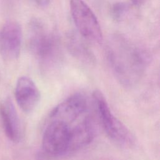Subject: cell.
I'll return each instance as SVG.
<instances>
[{"instance_id":"obj_1","label":"cell","mask_w":160,"mask_h":160,"mask_svg":"<svg viewBox=\"0 0 160 160\" xmlns=\"http://www.w3.org/2000/svg\"><path fill=\"white\" fill-rule=\"evenodd\" d=\"M110 42L108 59L116 76L124 86L136 84L150 62V54L123 38L116 37Z\"/></svg>"},{"instance_id":"obj_2","label":"cell","mask_w":160,"mask_h":160,"mask_svg":"<svg viewBox=\"0 0 160 160\" xmlns=\"http://www.w3.org/2000/svg\"><path fill=\"white\" fill-rule=\"evenodd\" d=\"M28 42L31 51L43 65L51 66L60 59L61 49L58 37L38 19L29 22Z\"/></svg>"},{"instance_id":"obj_3","label":"cell","mask_w":160,"mask_h":160,"mask_svg":"<svg viewBox=\"0 0 160 160\" xmlns=\"http://www.w3.org/2000/svg\"><path fill=\"white\" fill-rule=\"evenodd\" d=\"M92 98L100 122L108 136L116 142L129 144L132 137L128 128L112 113L103 94L99 90L93 92Z\"/></svg>"},{"instance_id":"obj_4","label":"cell","mask_w":160,"mask_h":160,"mask_svg":"<svg viewBox=\"0 0 160 160\" xmlns=\"http://www.w3.org/2000/svg\"><path fill=\"white\" fill-rule=\"evenodd\" d=\"M70 9L79 33L94 42H101L102 33L98 19L83 0H70Z\"/></svg>"},{"instance_id":"obj_5","label":"cell","mask_w":160,"mask_h":160,"mask_svg":"<svg viewBox=\"0 0 160 160\" xmlns=\"http://www.w3.org/2000/svg\"><path fill=\"white\" fill-rule=\"evenodd\" d=\"M70 127L59 121H52L46 127L42 139V148L51 156H61L68 152Z\"/></svg>"},{"instance_id":"obj_6","label":"cell","mask_w":160,"mask_h":160,"mask_svg":"<svg viewBox=\"0 0 160 160\" xmlns=\"http://www.w3.org/2000/svg\"><path fill=\"white\" fill-rule=\"evenodd\" d=\"M22 33L15 21H6L0 29V54L7 61L16 59L20 54Z\"/></svg>"},{"instance_id":"obj_7","label":"cell","mask_w":160,"mask_h":160,"mask_svg":"<svg viewBox=\"0 0 160 160\" xmlns=\"http://www.w3.org/2000/svg\"><path fill=\"white\" fill-rule=\"evenodd\" d=\"M87 101L84 96L76 93L57 105L49 114L52 121H59L69 125L86 111Z\"/></svg>"},{"instance_id":"obj_8","label":"cell","mask_w":160,"mask_h":160,"mask_svg":"<svg viewBox=\"0 0 160 160\" xmlns=\"http://www.w3.org/2000/svg\"><path fill=\"white\" fill-rule=\"evenodd\" d=\"M14 96L19 108L26 113L31 112L35 109L41 98L36 84L27 76H21L18 79Z\"/></svg>"},{"instance_id":"obj_9","label":"cell","mask_w":160,"mask_h":160,"mask_svg":"<svg viewBox=\"0 0 160 160\" xmlns=\"http://www.w3.org/2000/svg\"><path fill=\"white\" fill-rule=\"evenodd\" d=\"M0 115L6 137L12 142H19L21 137V122L10 98H6L0 103Z\"/></svg>"},{"instance_id":"obj_10","label":"cell","mask_w":160,"mask_h":160,"mask_svg":"<svg viewBox=\"0 0 160 160\" xmlns=\"http://www.w3.org/2000/svg\"><path fill=\"white\" fill-rule=\"evenodd\" d=\"M94 136V129L92 121L84 118L69 130L68 151L80 149L89 144Z\"/></svg>"},{"instance_id":"obj_11","label":"cell","mask_w":160,"mask_h":160,"mask_svg":"<svg viewBox=\"0 0 160 160\" xmlns=\"http://www.w3.org/2000/svg\"><path fill=\"white\" fill-rule=\"evenodd\" d=\"M86 44L74 34H70L68 38V46L69 51L77 58L84 60L90 61L92 59V54Z\"/></svg>"},{"instance_id":"obj_12","label":"cell","mask_w":160,"mask_h":160,"mask_svg":"<svg viewBox=\"0 0 160 160\" xmlns=\"http://www.w3.org/2000/svg\"><path fill=\"white\" fill-rule=\"evenodd\" d=\"M129 6L125 2H116L112 6L111 14L113 18L117 21L122 19L128 13Z\"/></svg>"},{"instance_id":"obj_13","label":"cell","mask_w":160,"mask_h":160,"mask_svg":"<svg viewBox=\"0 0 160 160\" xmlns=\"http://www.w3.org/2000/svg\"><path fill=\"white\" fill-rule=\"evenodd\" d=\"M36 3L41 6H46L48 4L49 0H34Z\"/></svg>"},{"instance_id":"obj_14","label":"cell","mask_w":160,"mask_h":160,"mask_svg":"<svg viewBox=\"0 0 160 160\" xmlns=\"http://www.w3.org/2000/svg\"><path fill=\"white\" fill-rule=\"evenodd\" d=\"M131 1L133 5L136 6H140L144 3V0H131Z\"/></svg>"}]
</instances>
